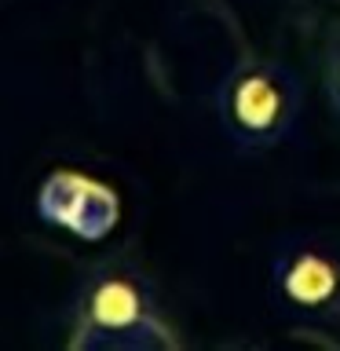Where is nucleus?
I'll list each match as a JSON object with an SVG mask.
<instances>
[{
    "label": "nucleus",
    "mask_w": 340,
    "mask_h": 351,
    "mask_svg": "<svg viewBox=\"0 0 340 351\" xmlns=\"http://www.w3.org/2000/svg\"><path fill=\"white\" fill-rule=\"evenodd\" d=\"M304 110V88L278 59H238L216 84V117L241 154H267L293 132Z\"/></svg>",
    "instance_id": "obj_2"
},
{
    "label": "nucleus",
    "mask_w": 340,
    "mask_h": 351,
    "mask_svg": "<svg viewBox=\"0 0 340 351\" xmlns=\"http://www.w3.org/2000/svg\"><path fill=\"white\" fill-rule=\"evenodd\" d=\"M37 213L55 227L73 230L77 238L99 241L110 234L121 216L117 194L84 172H51L37 194Z\"/></svg>",
    "instance_id": "obj_4"
},
{
    "label": "nucleus",
    "mask_w": 340,
    "mask_h": 351,
    "mask_svg": "<svg viewBox=\"0 0 340 351\" xmlns=\"http://www.w3.org/2000/svg\"><path fill=\"white\" fill-rule=\"evenodd\" d=\"M322 88H326V103L340 117V44L326 55V70H322Z\"/></svg>",
    "instance_id": "obj_5"
},
{
    "label": "nucleus",
    "mask_w": 340,
    "mask_h": 351,
    "mask_svg": "<svg viewBox=\"0 0 340 351\" xmlns=\"http://www.w3.org/2000/svg\"><path fill=\"white\" fill-rule=\"evenodd\" d=\"M267 293L282 315L296 322L340 318V241L318 230L282 238L271 252Z\"/></svg>",
    "instance_id": "obj_3"
},
{
    "label": "nucleus",
    "mask_w": 340,
    "mask_h": 351,
    "mask_svg": "<svg viewBox=\"0 0 340 351\" xmlns=\"http://www.w3.org/2000/svg\"><path fill=\"white\" fill-rule=\"evenodd\" d=\"M158 293L132 260H103L88 271L73 300L70 348H172Z\"/></svg>",
    "instance_id": "obj_1"
}]
</instances>
